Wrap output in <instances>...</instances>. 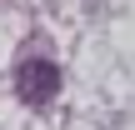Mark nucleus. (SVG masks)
Listing matches in <instances>:
<instances>
[{
	"label": "nucleus",
	"mask_w": 135,
	"mask_h": 130,
	"mask_svg": "<svg viewBox=\"0 0 135 130\" xmlns=\"http://www.w3.org/2000/svg\"><path fill=\"white\" fill-rule=\"evenodd\" d=\"M55 90H60V70L50 60H25L20 65V100L45 105V100H55Z\"/></svg>",
	"instance_id": "f257e3e1"
}]
</instances>
